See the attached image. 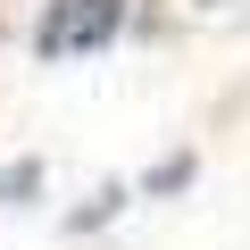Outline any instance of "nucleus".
<instances>
[{"instance_id": "1", "label": "nucleus", "mask_w": 250, "mask_h": 250, "mask_svg": "<svg viewBox=\"0 0 250 250\" xmlns=\"http://www.w3.org/2000/svg\"><path fill=\"white\" fill-rule=\"evenodd\" d=\"M125 17H134V0H42V17H34V59H42V67L100 59V50L125 42Z\"/></svg>"}, {"instance_id": "2", "label": "nucleus", "mask_w": 250, "mask_h": 250, "mask_svg": "<svg viewBox=\"0 0 250 250\" xmlns=\"http://www.w3.org/2000/svg\"><path fill=\"white\" fill-rule=\"evenodd\" d=\"M192 175H200V159H192V150H167V159H159V167H150L134 192H142V200H167V192H184Z\"/></svg>"}, {"instance_id": "3", "label": "nucleus", "mask_w": 250, "mask_h": 250, "mask_svg": "<svg viewBox=\"0 0 250 250\" xmlns=\"http://www.w3.org/2000/svg\"><path fill=\"white\" fill-rule=\"evenodd\" d=\"M125 200H142V192H134V184H100V192H92V208H75V217H67V233H100Z\"/></svg>"}, {"instance_id": "4", "label": "nucleus", "mask_w": 250, "mask_h": 250, "mask_svg": "<svg viewBox=\"0 0 250 250\" xmlns=\"http://www.w3.org/2000/svg\"><path fill=\"white\" fill-rule=\"evenodd\" d=\"M34 192H42V159H9L0 167V200L9 208H34Z\"/></svg>"}]
</instances>
